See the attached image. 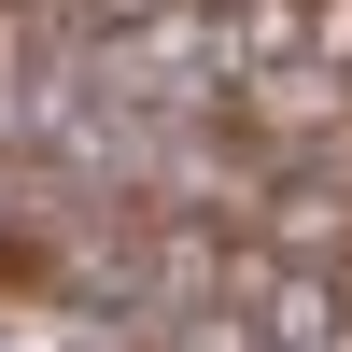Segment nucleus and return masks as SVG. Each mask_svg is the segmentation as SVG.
Instances as JSON below:
<instances>
[{
  "label": "nucleus",
  "instance_id": "1",
  "mask_svg": "<svg viewBox=\"0 0 352 352\" xmlns=\"http://www.w3.org/2000/svg\"><path fill=\"white\" fill-rule=\"evenodd\" d=\"M184 0H56V28L71 43H127V28H169Z\"/></svg>",
  "mask_w": 352,
  "mask_h": 352
}]
</instances>
